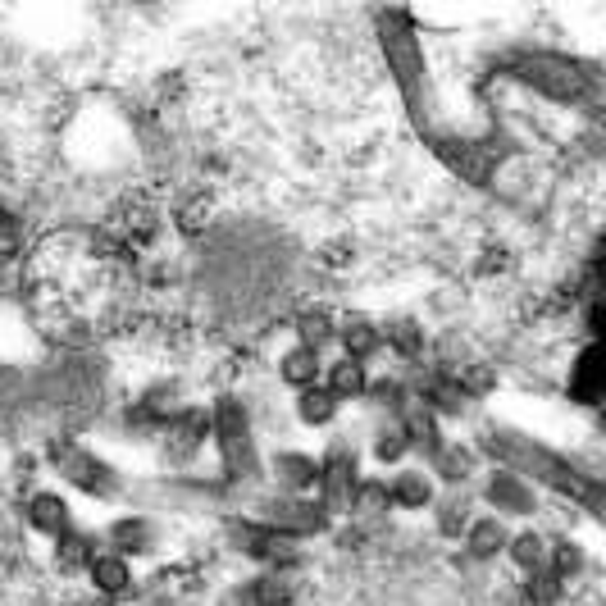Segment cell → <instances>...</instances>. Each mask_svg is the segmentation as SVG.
Segmentation results:
<instances>
[{
    "mask_svg": "<svg viewBox=\"0 0 606 606\" xmlns=\"http://www.w3.org/2000/svg\"><path fill=\"white\" fill-rule=\"evenodd\" d=\"M483 447H488L511 474H534L538 483H547V488H556L561 497L579 502L588 515H602V483H597L593 474L575 470L570 461H561L556 452H547L543 442H529L524 433H511V429H493L483 438Z\"/></svg>",
    "mask_w": 606,
    "mask_h": 606,
    "instance_id": "cell-1",
    "label": "cell"
},
{
    "mask_svg": "<svg viewBox=\"0 0 606 606\" xmlns=\"http://www.w3.org/2000/svg\"><path fill=\"white\" fill-rule=\"evenodd\" d=\"M379 46L383 60H388L392 78L401 87V101L411 110L415 128L429 133V73H424V51L420 37H415V23L406 10H383L379 14Z\"/></svg>",
    "mask_w": 606,
    "mask_h": 606,
    "instance_id": "cell-2",
    "label": "cell"
},
{
    "mask_svg": "<svg viewBox=\"0 0 606 606\" xmlns=\"http://www.w3.org/2000/svg\"><path fill=\"white\" fill-rule=\"evenodd\" d=\"M502 69L511 78H520L524 87H534L538 96L547 101H561V105H579L593 96V83H588V73L579 69L575 60H565V55H552V51H524V55H506Z\"/></svg>",
    "mask_w": 606,
    "mask_h": 606,
    "instance_id": "cell-3",
    "label": "cell"
},
{
    "mask_svg": "<svg viewBox=\"0 0 606 606\" xmlns=\"http://www.w3.org/2000/svg\"><path fill=\"white\" fill-rule=\"evenodd\" d=\"M210 424H215V438H219V452H224L228 479H256L260 461H256V442H251L247 411H242L233 397H219L215 420H210Z\"/></svg>",
    "mask_w": 606,
    "mask_h": 606,
    "instance_id": "cell-4",
    "label": "cell"
},
{
    "mask_svg": "<svg viewBox=\"0 0 606 606\" xmlns=\"http://www.w3.org/2000/svg\"><path fill=\"white\" fill-rule=\"evenodd\" d=\"M51 465L73 483V488H83V493H96V497L114 493V470H110V465L96 461V456L83 452V447H73V442H55Z\"/></svg>",
    "mask_w": 606,
    "mask_h": 606,
    "instance_id": "cell-5",
    "label": "cell"
},
{
    "mask_svg": "<svg viewBox=\"0 0 606 606\" xmlns=\"http://www.w3.org/2000/svg\"><path fill=\"white\" fill-rule=\"evenodd\" d=\"M233 543L247 556L269 561V565L297 561V547L288 543V534H278V529H269V524H233Z\"/></svg>",
    "mask_w": 606,
    "mask_h": 606,
    "instance_id": "cell-6",
    "label": "cell"
},
{
    "mask_svg": "<svg viewBox=\"0 0 606 606\" xmlns=\"http://www.w3.org/2000/svg\"><path fill=\"white\" fill-rule=\"evenodd\" d=\"M265 520L269 529L278 534H319L329 524V511L315 502H297V497H283V502H269L265 506Z\"/></svg>",
    "mask_w": 606,
    "mask_h": 606,
    "instance_id": "cell-7",
    "label": "cell"
},
{
    "mask_svg": "<svg viewBox=\"0 0 606 606\" xmlns=\"http://www.w3.org/2000/svg\"><path fill=\"white\" fill-rule=\"evenodd\" d=\"M433 151L442 155V165L447 169H456V174L465 178V183H474V187H483L488 183V155L479 151V146H470V142H456V137H433Z\"/></svg>",
    "mask_w": 606,
    "mask_h": 606,
    "instance_id": "cell-8",
    "label": "cell"
},
{
    "mask_svg": "<svg viewBox=\"0 0 606 606\" xmlns=\"http://www.w3.org/2000/svg\"><path fill=\"white\" fill-rule=\"evenodd\" d=\"M319 479H324V502L347 506L351 502V483H356V452L333 447L329 461H324V470H319Z\"/></svg>",
    "mask_w": 606,
    "mask_h": 606,
    "instance_id": "cell-9",
    "label": "cell"
},
{
    "mask_svg": "<svg viewBox=\"0 0 606 606\" xmlns=\"http://www.w3.org/2000/svg\"><path fill=\"white\" fill-rule=\"evenodd\" d=\"M570 397L588 401V406L602 397V351H597V347H588L584 356H579L575 374H570Z\"/></svg>",
    "mask_w": 606,
    "mask_h": 606,
    "instance_id": "cell-10",
    "label": "cell"
},
{
    "mask_svg": "<svg viewBox=\"0 0 606 606\" xmlns=\"http://www.w3.org/2000/svg\"><path fill=\"white\" fill-rule=\"evenodd\" d=\"M488 497H493L502 511H515V515L534 511V493H529V488H524L515 474H493V483H488Z\"/></svg>",
    "mask_w": 606,
    "mask_h": 606,
    "instance_id": "cell-11",
    "label": "cell"
},
{
    "mask_svg": "<svg viewBox=\"0 0 606 606\" xmlns=\"http://www.w3.org/2000/svg\"><path fill=\"white\" fill-rule=\"evenodd\" d=\"M28 515H32V524H37L42 534H64V524H69V506H64L55 493H37V497H32Z\"/></svg>",
    "mask_w": 606,
    "mask_h": 606,
    "instance_id": "cell-12",
    "label": "cell"
},
{
    "mask_svg": "<svg viewBox=\"0 0 606 606\" xmlns=\"http://www.w3.org/2000/svg\"><path fill=\"white\" fill-rule=\"evenodd\" d=\"M283 602H288V584L278 575H260L237 593V606H283Z\"/></svg>",
    "mask_w": 606,
    "mask_h": 606,
    "instance_id": "cell-13",
    "label": "cell"
},
{
    "mask_svg": "<svg viewBox=\"0 0 606 606\" xmlns=\"http://www.w3.org/2000/svg\"><path fill=\"white\" fill-rule=\"evenodd\" d=\"M87 570H92V579H96V588H101V593H124L128 579H133V570H128L119 556H96Z\"/></svg>",
    "mask_w": 606,
    "mask_h": 606,
    "instance_id": "cell-14",
    "label": "cell"
},
{
    "mask_svg": "<svg viewBox=\"0 0 606 606\" xmlns=\"http://www.w3.org/2000/svg\"><path fill=\"white\" fill-rule=\"evenodd\" d=\"M315 374H319V356L310 347H297L283 360V379H288L292 388H315Z\"/></svg>",
    "mask_w": 606,
    "mask_h": 606,
    "instance_id": "cell-15",
    "label": "cell"
},
{
    "mask_svg": "<svg viewBox=\"0 0 606 606\" xmlns=\"http://www.w3.org/2000/svg\"><path fill=\"white\" fill-rule=\"evenodd\" d=\"M506 547V529L497 520H483V524H474L470 529V556H497Z\"/></svg>",
    "mask_w": 606,
    "mask_h": 606,
    "instance_id": "cell-16",
    "label": "cell"
},
{
    "mask_svg": "<svg viewBox=\"0 0 606 606\" xmlns=\"http://www.w3.org/2000/svg\"><path fill=\"white\" fill-rule=\"evenodd\" d=\"M329 392L333 397H356V392H365V370H360L356 360H338L329 374Z\"/></svg>",
    "mask_w": 606,
    "mask_h": 606,
    "instance_id": "cell-17",
    "label": "cell"
},
{
    "mask_svg": "<svg viewBox=\"0 0 606 606\" xmlns=\"http://www.w3.org/2000/svg\"><path fill=\"white\" fill-rule=\"evenodd\" d=\"M388 497H397L401 506H424L433 497V488H429V479H424V474H401V479L392 483Z\"/></svg>",
    "mask_w": 606,
    "mask_h": 606,
    "instance_id": "cell-18",
    "label": "cell"
},
{
    "mask_svg": "<svg viewBox=\"0 0 606 606\" xmlns=\"http://www.w3.org/2000/svg\"><path fill=\"white\" fill-rule=\"evenodd\" d=\"M278 474H283V483H288V488H310V483H315V461H310V456H283V461H278Z\"/></svg>",
    "mask_w": 606,
    "mask_h": 606,
    "instance_id": "cell-19",
    "label": "cell"
},
{
    "mask_svg": "<svg viewBox=\"0 0 606 606\" xmlns=\"http://www.w3.org/2000/svg\"><path fill=\"white\" fill-rule=\"evenodd\" d=\"M333 406H338V397H333L329 388H310L306 397H301V420L310 424H324L333 415Z\"/></svg>",
    "mask_w": 606,
    "mask_h": 606,
    "instance_id": "cell-20",
    "label": "cell"
},
{
    "mask_svg": "<svg viewBox=\"0 0 606 606\" xmlns=\"http://www.w3.org/2000/svg\"><path fill=\"white\" fill-rule=\"evenodd\" d=\"M87 556H92V543L83 534H60V570H83Z\"/></svg>",
    "mask_w": 606,
    "mask_h": 606,
    "instance_id": "cell-21",
    "label": "cell"
},
{
    "mask_svg": "<svg viewBox=\"0 0 606 606\" xmlns=\"http://www.w3.org/2000/svg\"><path fill=\"white\" fill-rule=\"evenodd\" d=\"M206 415H201V411H192V415H187V420H183V429H178V442H174V447H178V452H192V447H196V442H201V438H206Z\"/></svg>",
    "mask_w": 606,
    "mask_h": 606,
    "instance_id": "cell-22",
    "label": "cell"
},
{
    "mask_svg": "<svg viewBox=\"0 0 606 606\" xmlns=\"http://www.w3.org/2000/svg\"><path fill=\"white\" fill-rule=\"evenodd\" d=\"M374 347H379V333H374L370 324H360V319H356V324L347 329V351H351V356H370Z\"/></svg>",
    "mask_w": 606,
    "mask_h": 606,
    "instance_id": "cell-23",
    "label": "cell"
},
{
    "mask_svg": "<svg viewBox=\"0 0 606 606\" xmlns=\"http://www.w3.org/2000/svg\"><path fill=\"white\" fill-rule=\"evenodd\" d=\"M511 552H515V561H520L524 570H538V561H543V543H538L534 534H520L511 543Z\"/></svg>",
    "mask_w": 606,
    "mask_h": 606,
    "instance_id": "cell-24",
    "label": "cell"
},
{
    "mask_svg": "<svg viewBox=\"0 0 606 606\" xmlns=\"http://www.w3.org/2000/svg\"><path fill=\"white\" fill-rule=\"evenodd\" d=\"M406 442H411V438H406V429H401V424H392V429L379 438V461H397V456L406 452Z\"/></svg>",
    "mask_w": 606,
    "mask_h": 606,
    "instance_id": "cell-25",
    "label": "cell"
},
{
    "mask_svg": "<svg viewBox=\"0 0 606 606\" xmlns=\"http://www.w3.org/2000/svg\"><path fill=\"white\" fill-rule=\"evenodd\" d=\"M114 543H119V547H146V524L142 520L114 524Z\"/></svg>",
    "mask_w": 606,
    "mask_h": 606,
    "instance_id": "cell-26",
    "label": "cell"
},
{
    "mask_svg": "<svg viewBox=\"0 0 606 606\" xmlns=\"http://www.w3.org/2000/svg\"><path fill=\"white\" fill-rule=\"evenodd\" d=\"M392 342L401 347V356H415V351H420V333H415V324H397V329H392Z\"/></svg>",
    "mask_w": 606,
    "mask_h": 606,
    "instance_id": "cell-27",
    "label": "cell"
},
{
    "mask_svg": "<svg viewBox=\"0 0 606 606\" xmlns=\"http://www.w3.org/2000/svg\"><path fill=\"white\" fill-rule=\"evenodd\" d=\"M301 333H306V342H315V347H319V342L329 338V319H324V315L315 310V315L301 319Z\"/></svg>",
    "mask_w": 606,
    "mask_h": 606,
    "instance_id": "cell-28",
    "label": "cell"
},
{
    "mask_svg": "<svg viewBox=\"0 0 606 606\" xmlns=\"http://www.w3.org/2000/svg\"><path fill=\"white\" fill-rule=\"evenodd\" d=\"M493 383H497L493 370H465V374H461V388H465V392H488Z\"/></svg>",
    "mask_w": 606,
    "mask_h": 606,
    "instance_id": "cell-29",
    "label": "cell"
},
{
    "mask_svg": "<svg viewBox=\"0 0 606 606\" xmlns=\"http://www.w3.org/2000/svg\"><path fill=\"white\" fill-rule=\"evenodd\" d=\"M438 461H442V474H447V479H461V474L470 470V456L465 452H442Z\"/></svg>",
    "mask_w": 606,
    "mask_h": 606,
    "instance_id": "cell-30",
    "label": "cell"
},
{
    "mask_svg": "<svg viewBox=\"0 0 606 606\" xmlns=\"http://www.w3.org/2000/svg\"><path fill=\"white\" fill-rule=\"evenodd\" d=\"M579 561H584V556H579L570 543H561V547H556V575H575V570H579Z\"/></svg>",
    "mask_w": 606,
    "mask_h": 606,
    "instance_id": "cell-31",
    "label": "cell"
},
{
    "mask_svg": "<svg viewBox=\"0 0 606 606\" xmlns=\"http://www.w3.org/2000/svg\"><path fill=\"white\" fill-rule=\"evenodd\" d=\"M529 597H534V602H552V597H556V579H534V584H529Z\"/></svg>",
    "mask_w": 606,
    "mask_h": 606,
    "instance_id": "cell-32",
    "label": "cell"
},
{
    "mask_svg": "<svg viewBox=\"0 0 606 606\" xmlns=\"http://www.w3.org/2000/svg\"><path fill=\"white\" fill-rule=\"evenodd\" d=\"M383 497H388V493H383L379 483H365V488H360V506H365V511H374V506H383Z\"/></svg>",
    "mask_w": 606,
    "mask_h": 606,
    "instance_id": "cell-33",
    "label": "cell"
},
{
    "mask_svg": "<svg viewBox=\"0 0 606 606\" xmlns=\"http://www.w3.org/2000/svg\"><path fill=\"white\" fill-rule=\"evenodd\" d=\"M0 228H10V215H0Z\"/></svg>",
    "mask_w": 606,
    "mask_h": 606,
    "instance_id": "cell-34",
    "label": "cell"
}]
</instances>
